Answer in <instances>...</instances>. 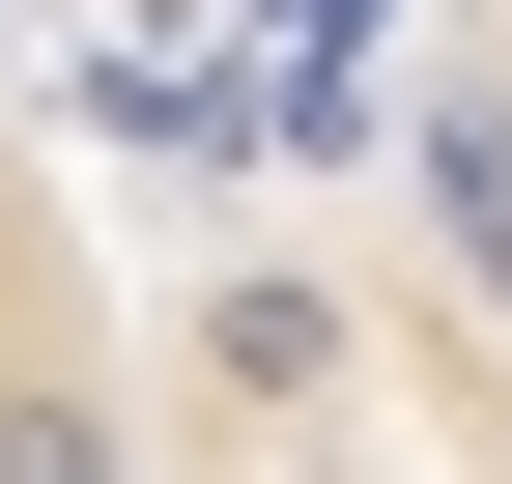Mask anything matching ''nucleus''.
I'll list each match as a JSON object with an SVG mask.
<instances>
[{"label": "nucleus", "instance_id": "1", "mask_svg": "<svg viewBox=\"0 0 512 484\" xmlns=\"http://www.w3.org/2000/svg\"><path fill=\"white\" fill-rule=\"evenodd\" d=\"M143 200V484H512V200L427 143L399 29L114 114Z\"/></svg>", "mask_w": 512, "mask_h": 484}, {"label": "nucleus", "instance_id": "2", "mask_svg": "<svg viewBox=\"0 0 512 484\" xmlns=\"http://www.w3.org/2000/svg\"><path fill=\"white\" fill-rule=\"evenodd\" d=\"M0 484H143V200L114 86L0 29Z\"/></svg>", "mask_w": 512, "mask_h": 484}, {"label": "nucleus", "instance_id": "3", "mask_svg": "<svg viewBox=\"0 0 512 484\" xmlns=\"http://www.w3.org/2000/svg\"><path fill=\"white\" fill-rule=\"evenodd\" d=\"M0 29L57 57V86H228V57H313V29H399V0H0Z\"/></svg>", "mask_w": 512, "mask_h": 484}, {"label": "nucleus", "instance_id": "4", "mask_svg": "<svg viewBox=\"0 0 512 484\" xmlns=\"http://www.w3.org/2000/svg\"><path fill=\"white\" fill-rule=\"evenodd\" d=\"M399 86H427V143L512 200V0H399Z\"/></svg>", "mask_w": 512, "mask_h": 484}]
</instances>
